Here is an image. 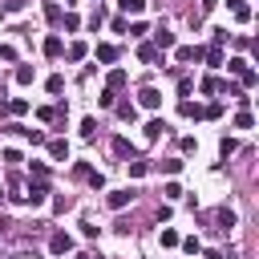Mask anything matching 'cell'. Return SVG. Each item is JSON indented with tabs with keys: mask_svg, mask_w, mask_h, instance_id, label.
Wrapping results in <instances>:
<instances>
[{
	"mask_svg": "<svg viewBox=\"0 0 259 259\" xmlns=\"http://www.w3.org/2000/svg\"><path fill=\"white\" fill-rule=\"evenodd\" d=\"M45 194H49L45 182H32V186H28V203H32V207H41V203H45Z\"/></svg>",
	"mask_w": 259,
	"mask_h": 259,
	"instance_id": "3",
	"label": "cell"
},
{
	"mask_svg": "<svg viewBox=\"0 0 259 259\" xmlns=\"http://www.w3.org/2000/svg\"><path fill=\"white\" fill-rule=\"evenodd\" d=\"M81 57H85V45H81V41H77V45H69V61H81Z\"/></svg>",
	"mask_w": 259,
	"mask_h": 259,
	"instance_id": "23",
	"label": "cell"
},
{
	"mask_svg": "<svg viewBox=\"0 0 259 259\" xmlns=\"http://www.w3.org/2000/svg\"><path fill=\"white\" fill-rule=\"evenodd\" d=\"M134 114H138V110L130 106V102H126V106H118V118H126V122H134Z\"/></svg>",
	"mask_w": 259,
	"mask_h": 259,
	"instance_id": "19",
	"label": "cell"
},
{
	"mask_svg": "<svg viewBox=\"0 0 259 259\" xmlns=\"http://www.w3.org/2000/svg\"><path fill=\"white\" fill-rule=\"evenodd\" d=\"M138 57H142V61H158V49H154V45H142Z\"/></svg>",
	"mask_w": 259,
	"mask_h": 259,
	"instance_id": "17",
	"label": "cell"
},
{
	"mask_svg": "<svg viewBox=\"0 0 259 259\" xmlns=\"http://www.w3.org/2000/svg\"><path fill=\"white\" fill-rule=\"evenodd\" d=\"M162 130H166L162 122H150V126H146V142H158V138H162Z\"/></svg>",
	"mask_w": 259,
	"mask_h": 259,
	"instance_id": "7",
	"label": "cell"
},
{
	"mask_svg": "<svg viewBox=\"0 0 259 259\" xmlns=\"http://www.w3.org/2000/svg\"><path fill=\"white\" fill-rule=\"evenodd\" d=\"M215 4H219V0H203V12H211V8H215Z\"/></svg>",
	"mask_w": 259,
	"mask_h": 259,
	"instance_id": "27",
	"label": "cell"
},
{
	"mask_svg": "<svg viewBox=\"0 0 259 259\" xmlns=\"http://www.w3.org/2000/svg\"><path fill=\"white\" fill-rule=\"evenodd\" d=\"M138 102H142L146 110H158V106H162V93H158V89H142V93H138Z\"/></svg>",
	"mask_w": 259,
	"mask_h": 259,
	"instance_id": "2",
	"label": "cell"
},
{
	"mask_svg": "<svg viewBox=\"0 0 259 259\" xmlns=\"http://www.w3.org/2000/svg\"><path fill=\"white\" fill-rule=\"evenodd\" d=\"M97 61H118V49L114 45H97Z\"/></svg>",
	"mask_w": 259,
	"mask_h": 259,
	"instance_id": "8",
	"label": "cell"
},
{
	"mask_svg": "<svg viewBox=\"0 0 259 259\" xmlns=\"http://www.w3.org/2000/svg\"><path fill=\"white\" fill-rule=\"evenodd\" d=\"M93 134H97V122L85 118V122H81V138H93Z\"/></svg>",
	"mask_w": 259,
	"mask_h": 259,
	"instance_id": "15",
	"label": "cell"
},
{
	"mask_svg": "<svg viewBox=\"0 0 259 259\" xmlns=\"http://www.w3.org/2000/svg\"><path fill=\"white\" fill-rule=\"evenodd\" d=\"M45 53H49V57H57V53H61V41H57V37H49V41H45Z\"/></svg>",
	"mask_w": 259,
	"mask_h": 259,
	"instance_id": "22",
	"label": "cell"
},
{
	"mask_svg": "<svg viewBox=\"0 0 259 259\" xmlns=\"http://www.w3.org/2000/svg\"><path fill=\"white\" fill-rule=\"evenodd\" d=\"M162 247H178V235L174 231H162Z\"/></svg>",
	"mask_w": 259,
	"mask_h": 259,
	"instance_id": "24",
	"label": "cell"
},
{
	"mask_svg": "<svg viewBox=\"0 0 259 259\" xmlns=\"http://www.w3.org/2000/svg\"><path fill=\"white\" fill-rule=\"evenodd\" d=\"M0 61H16V49L12 45H0Z\"/></svg>",
	"mask_w": 259,
	"mask_h": 259,
	"instance_id": "25",
	"label": "cell"
},
{
	"mask_svg": "<svg viewBox=\"0 0 259 259\" xmlns=\"http://www.w3.org/2000/svg\"><path fill=\"white\" fill-rule=\"evenodd\" d=\"M227 4H231V8H243V0H227Z\"/></svg>",
	"mask_w": 259,
	"mask_h": 259,
	"instance_id": "28",
	"label": "cell"
},
{
	"mask_svg": "<svg viewBox=\"0 0 259 259\" xmlns=\"http://www.w3.org/2000/svg\"><path fill=\"white\" fill-rule=\"evenodd\" d=\"M199 89H203V93H219V89H223V81H219V77H203V85H199Z\"/></svg>",
	"mask_w": 259,
	"mask_h": 259,
	"instance_id": "11",
	"label": "cell"
},
{
	"mask_svg": "<svg viewBox=\"0 0 259 259\" xmlns=\"http://www.w3.org/2000/svg\"><path fill=\"white\" fill-rule=\"evenodd\" d=\"M8 110H12V114H24V110H28V102H24V97H16V102H8Z\"/></svg>",
	"mask_w": 259,
	"mask_h": 259,
	"instance_id": "26",
	"label": "cell"
},
{
	"mask_svg": "<svg viewBox=\"0 0 259 259\" xmlns=\"http://www.w3.org/2000/svg\"><path fill=\"white\" fill-rule=\"evenodd\" d=\"M122 85H126V73L114 69V73H110V89H122Z\"/></svg>",
	"mask_w": 259,
	"mask_h": 259,
	"instance_id": "18",
	"label": "cell"
},
{
	"mask_svg": "<svg viewBox=\"0 0 259 259\" xmlns=\"http://www.w3.org/2000/svg\"><path fill=\"white\" fill-rule=\"evenodd\" d=\"M49 154L61 162V158H69V146H65V142H49Z\"/></svg>",
	"mask_w": 259,
	"mask_h": 259,
	"instance_id": "10",
	"label": "cell"
},
{
	"mask_svg": "<svg viewBox=\"0 0 259 259\" xmlns=\"http://www.w3.org/2000/svg\"><path fill=\"white\" fill-rule=\"evenodd\" d=\"M203 57H207V65H215V69H219V65H223V49H207Z\"/></svg>",
	"mask_w": 259,
	"mask_h": 259,
	"instance_id": "14",
	"label": "cell"
},
{
	"mask_svg": "<svg viewBox=\"0 0 259 259\" xmlns=\"http://www.w3.org/2000/svg\"><path fill=\"white\" fill-rule=\"evenodd\" d=\"M154 45H158V49H174V32H170V28H158V32H154Z\"/></svg>",
	"mask_w": 259,
	"mask_h": 259,
	"instance_id": "5",
	"label": "cell"
},
{
	"mask_svg": "<svg viewBox=\"0 0 259 259\" xmlns=\"http://www.w3.org/2000/svg\"><path fill=\"white\" fill-rule=\"evenodd\" d=\"M37 118H41V122H57V118H61V110H53V106H41V110H37Z\"/></svg>",
	"mask_w": 259,
	"mask_h": 259,
	"instance_id": "12",
	"label": "cell"
},
{
	"mask_svg": "<svg viewBox=\"0 0 259 259\" xmlns=\"http://www.w3.org/2000/svg\"><path fill=\"white\" fill-rule=\"evenodd\" d=\"M118 4H122L126 12H142V8H146V0H118Z\"/></svg>",
	"mask_w": 259,
	"mask_h": 259,
	"instance_id": "13",
	"label": "cell"
},
{
	"mask_svg": "<svg viewBox=\"0 0 259 259\" xmlns=\"http://www.w3.org/2000/svg\"><path fill=\"white\" fill-rule=\"evenodd\" d=\"M16 81H20V85H28V81H32V69H28V65H20V69H16Z\"/></svg>",
	"mask_w": 259,
	"mask_h": 259,
	"instance_id": "21",
	"label": "cell"
},
{
	"mask_svg": "<svg viewBox=\"0 0 259 259\" xmlns=\"http://www.w3.org/2000/svg\"><path fill=\"white\" fill-rule=\"evenodd\" d=\"M182 118H203V110H199V106H190V102H182Z\"/></svg>",
	"mask_w": 259,
	"mask_h": 259,
	"instance_id": "20",
	"label": "cell"
},
{
	"mask_svg": "<svg viewBox=\"0 0 259 259\" xmlns=\"http://www.w3.org/2000/svg\"><path fill=\"white\" fill-rule=\"evenodd\" d=\"M203 57V49H194V45H186V49H178V61H199Z\"/></svg>",
	"mask_w": 259,
	"mask_h": 259,
	"instance_id": "9",
	"label": "cell"
},
{
	"mask_svg": "<svg viewBox=\"0 0 259 259\" xmlns=\"http://www.w3.org/2000/svg\"><path fill=\"white\" fill-rule=\"evenodd\" d=\"M130 199H134V194H130V190H110V199H106V203H110L114 211H122V207H126Z\"/></svg>",
	"mask_w": 259,
	"mask_h": 259,
	"instance_id": "4",
	"label": "cell"
},
{
	"mask_svg": "<svg viewBox=\"0 0 259 259\" xmlns=\"http://www.w3.org/2000/svg\"><path fill=\"white\" fill-rule=\"evenodd\" d=\"M49 251H53V255H65V251H73V239L61 231V235H53V239H49Z\"/></svg>",
	"mask_w": 259,
	"mask_h": 259,
	"instance_id": "1",
	"label": "cell"
},
{
	"mask_svg": "<svg viewBox=\"0 0 259 259\" xmlns=\"http://www.w3.org/2000/svg\"><path fill=\"white\" fill-rule=\"evenodd\" d=\"M182 251H186V255H199L203 243H199V239H182Z\"/></svg>",
	"mask_w": 259,
	"mask_h": 259,
	"instance_id": "16",
	"label": "cell"
},
{
	"mask_svg": "<svg viewBox=\"0 0 259 259\" xmlns=\"http://www.w3.org/2000/svg\"><path fill=\"white\" fill-rule=\"evenodd\" d=\"M231 227H235V211L223 207V211H219V231H231Z\"/></svg>",
	"mask_w": 259,
	"mask_h": 259,
	"instance_id": "6",
	"label": "cell"
}]
</instances>
